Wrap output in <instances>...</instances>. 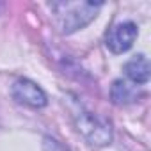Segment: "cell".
<instances>
[{"label":"cell","instance_id":"2","mask_svg":"<svg viewBox=\"0 0 151 151\" xmlns=\"http://www.w3.org/2000/svg\"><path fill=\"white\" fill-rule=\"evenodd\" d=\"M73 119L77 124L78 132L89 140L93 146H107L112 140V130L110 124L98 117L96 114L86 110L84 107H77V110L73 112Z\"/></svg>","mask_w":151,"mask_h":151},{"label":"cell","instance_id":"1","mask_svg":"<svg viewBox=\"0 0 151 151\" xmlns=\"http://www.w3.org/2000/svg\"><path fill=\"white\" fill-rule=\"evenodd\" d=\"M101 6L100 2H52L50 9L60 32L71 34L89 25L98 16Z\"/></svg>","mask_w":151,"mask_h":151},{"label":"cell","instance_id":"3","mask_svg":"<svg viewBox=\"0 0 151 151\" xmlns=\"http://www.w3.org/2000/svg\"><path fill=\"white\" fill-rule=\"evenodd\" d=\"M11 94L18 103H23L27 107H32V109H41L48 103L45 91L37 84H34L32 80H27V78L16 80L13 84Z\"/></svg>","mask_w":151,"mask_h":151},{"label":"cell","instance_id":"6","mask_svg":"<svg viewBox=\"0 0 151 151\" xmlns=\"http://www.w3.org/2000/svg\"><path fill=\"white\" fill-rule=\"evenodd\" d=\"M110 94H112L114 103H119V105L130 103V101L137 100V89H135L133 86L123 82V80H116V82H114Z\"/></svg>","mask_w":151,"mask_h":151},{"label":"cell","instance_id":"4","mask_svg":"<svg viewBox=\"0 0 151 151\" xmlns=\"http://www.w3.org/2000/svg\"><path fill=\"white\" fill-rule=\"evenodd\" d=\"M137 34H139L137 25L132 22H124L110 29L105 39V45L112 53H123L132 48V45L137 39Z\"/></svg>","mask_w":151,"mask_h":151},{"label":"cell","instance_id":"5","mask_svg":"<svg viewBox=\"0 0 151 151\" xmlns=\"http://www.w3.org/2000/svg\"><path fill=\"white\" fill-rule=\"evenodd\" d=\"M124 73L133 84H146L149 80V60L144 53L132 57L124 64Z\"/></svg>","mask_w":151,"mask_h":151}]
</instances>
